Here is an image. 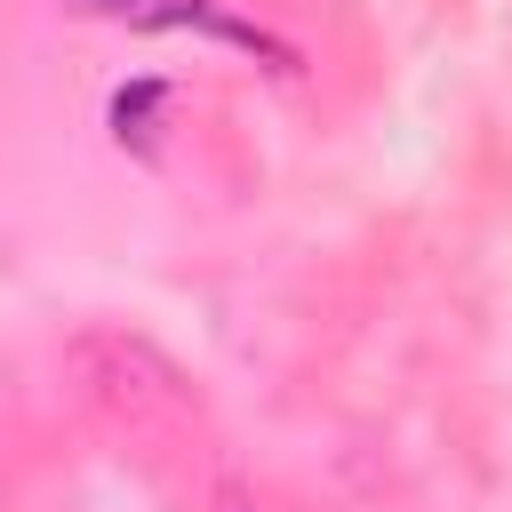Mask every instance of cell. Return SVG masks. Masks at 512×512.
Segmentation results:
<instances>
[{
	"label": "cell",
	"mask_w": 512,
	"mask_h": 512,
	"mask_svg": "<svg viewBox=\"0 0 512 512\" xmlns=\"http://www.w3.org/2000/svg\"><path fill=\"white\" fill-rule=\"evenodd\" d=\"M144 24H184V32H208V40H232V48H248V56H272V64H296V48H288V40H272V32H256V24H240V16H216L208 0H168V8H144Z\"/></svg>",
	"instance_id": "obj_1"
},
{
	"label": "cell",
	"mask_w": 512,
	"mask_h": 512,
	"mask_svg": "<svg viewBox=\"0 0 512 512\" xmlns=\"http://www.w3.org/2000/svg\"><path fill=\"white\" fill-rule=\"evenodd\" d=\"M160 112H168V88H160V80H128V88L112 96V136L152 160V152H160Z\"/></svg>",
	"instance_id": "obj_2"
},
{
	"label": "cell",
	"mask_w": 512,
	"mask_h": 512,
	"mask_svg": "<svg viewBox=\"0 0 512 512\" xmlns=\"http://www.w3.org/2000/svg\"><path fill=\"white\" fill-rule=\"evenodd\" d=\"M80 8H96V16H128L136 0H80Z\"/></svg>",
	"instance_id": "obj_3"
}]
</instances>
